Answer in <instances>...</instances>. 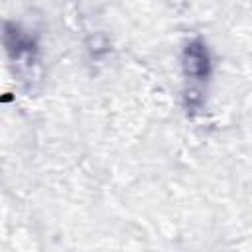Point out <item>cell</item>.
I'll return each instance as SVG.
<instances>
[{"instance_id": "obj_1", "label": "cell", "mask_w": 252, "mask_h": 252, "mask_svg": "<svg viewBox=\"0 0 252 252\" xmlns=\"http://www.w3.org/2000/svg\"><path fill=\"white\" fill-rule=\"evenodd\" d=\"M185 71L187 75L191 77H205L207 71H209V57H207V51L201 43H191L187 45V51H185Z\"/></svg>"}]
</instances>
